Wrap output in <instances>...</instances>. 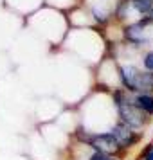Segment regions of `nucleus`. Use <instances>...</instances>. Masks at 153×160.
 <instances>
[{"label": "nucleus", "mask_w": 153, "mask_h": 160, "mask_svg": "<svg viewBox=\"0 0 153 160\" xmlns=\"http://www.w3.org/2000/svg\"><path fill=\"white\" fill-rule=\"evenodd\" d=\"M146 160H153V151H150L148 155H146Z\"/></svg>", "instance_id": "10"}, {"label": "nucleus", "mask_w": 153, "mask_h": 160, "mask_svg": "<svg viewBox=\"0 0 153 160\" xmlns=\"http://www.w3.org/2000/svg\"><path fill=\"white\" fill-rule=\"evenodd\" d=\"M144 65H146V68H150V70H153V52H150V54L146 56V59H144Z\"/></svg>", "instance_id": "8"}, {"label": "nucleus", "mask_w": 153, "mask_h": 160, "mask_svg": "<svg viewBox=\"0 0 153 160\" xmlns=\"http://www.w3.org/2000/svg\"><path fill=\"white\" fill-rule=\"evenodd\" d=\"M133 6L140 13H148L153 8V0H133Z\"/></svg>", "instance_id": "6"}, {"label": "nucleus", "mask_w": 153, "mask_h": 160, "mask_svg": "<svg viewBox=\"0 0 153 160\" xmlns=\"http://www.w3.org/2000/svg\"><path fill=\"white\" fill-rule=\"evenodd\" d=\"M144 23H153V9H150V11H148V16L142 20V23H140V25H144Z\"/></svg>", "instance_id": "9"}, {"label": "nucleus", "mask_w": 153, "mask_h": 160, "mask_svg": "<svg viewBox=\"0 0 153 160\" xmlns=\"http://www.w3.org/2000/svg\"><path fill=\"white\" fill-rule=\"evenodd\" d=\"M123 83L130 90H153V74L139 72L135 67H124L121 68Z\"/></svg>", "instance_id": "1"}, {"label": "nucleus", "mask_w": 153, "mask_h": 160, "mask_svg": "<svg viewBox=\"0 0 153 160\" xmlns=\"http://www.w3.org/2000/svg\"><path fill=\"white\" fill-rule=\"evenodd\" d=\"M112 135H114V138L117 140L119 146H131L133 142H135V137L131 135L130 128H128L126 124H117Z\"/></svg>", "instance_id": "4"}, {"label": "nucleus", "mask_w": 153, "mask_h": 160, "mask_svg": "<svg viewBox=\"0 0 153 160\" xmlns=\"http://www.w3.org/2000/svg\"><path fill=\"white\" fill-rule=\"evenodd\" d=\"M90 160H114L112 158V157H110V155H106V153H94V155H92V158Z\"/></svg>", "instance_id": "7"}, {"label": "nucleus", "mask_w": 153, "mask_h": 160, "mask_svg": "<svg viewBox=\"0 0 153 160\" xmlns=\"http://www.w3.org/2000/svg\"><path fill=\"white\" fill-rule=\"evenodd\" d=\"M90 144L94 146L99 153H106V155H110V153H115L117 149L121 148V146L117 144V140L114 138V135H112V133L92 137V138H90Z\"/></svg>", "instance_id": "3"}, {"label": "nucleus", "mask_w": 153, "mask_h": 160, "mask_svg": "<svg viewBox=\"0 0 153 160\" xmlns=\"http://www.w3.org/2000/svg\"><path fill=\"white\" fill-rule=\"evenodd\" d=\"M115 99H117V108H119V113L121 117L124 119V122H128L130 126H140L144 117H142V110H139L135 104L124 101L123 95L117 92L115 94Z\"/></svg>", "instance_id": "2"}, {"label": "nucleus", "mask_w": 153, "mask_h": 160, "mask_svg": "<svg viewBox=\"0 0 153 160\" xmlns=\"http://www.w3.org/2000/svg\"><path fill=\"white\" fill-rule=\"evenodd\" d=\"M135 106L142 112H148V113H153V97L151 95H139L135 99Z\"/></svg>", "instance_id": "5"}]
</instances>
